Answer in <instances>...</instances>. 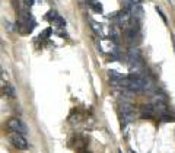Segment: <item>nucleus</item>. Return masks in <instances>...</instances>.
Here are the masks:
<instances>
[{
    "label": "nucleus",
    "mask_w": 175,
    "mask_h": 153,
    "mask_svg": "<svg viewBox=\"0 0 175 153\" xmlns=\"http://www.w3.org/2000/svg\"><path fill=\"white\" fill-rule=\"evenodd\" d=\"M120 111H121V114H123V118L127 121V123H130V121L134 118V108H133L131 104L123 102L121 105H120Z\"/></svg>",
    "instance_id": "7ed1b4c3"
},
{
    "label": "nucleus",
    "mask_w": 175,
    "mask_h": 153,
    "mask_svg": "<svg viewBox=\"0 0 175 153\" xmlns=\"http://www.w3.org/2000/svg\"><path fill=\"white\" fill-rule=\"evenodd\" d=\"M3 92H5V95H6L7 98H15V96H16L15 87L12 86V85H9V83H6V85L3 86Z\"/></svg>",
    "instance_id": "0eeeda50"
},
{
    "label": "nucleus",
    "mask_w": 175,
    "mask_h": 153,
    "mask_svg": "<svg viewBox=\"0 0 175 153\" xmlns=\"http://www.w3.org/2000/svg\"><path fill=\"white\" fill-rule=\"evenodd\" d=\"M130 13L133 16V19H137V20H141L143 19V15H145L140 5H134V6L130 7Z\"/></svg>",
    "instance_id": "20e7f679"
},
{
    "label": "nucleus",
    "mask_w": 175,
    "mask_h": 153,
    "mask_svg": "<svg viewBox=\"0 0 175 153\" xmlns=\"http://www.w3.org/2000/svg\"><path fill=\"white\" fill-rule=\"evenodd\" d=\"M50 34H51V29L48 28V29H45V31L42 32V35H40V38H41V40H45V38H48V37H50Z\"/></svg>",
    "instance_id": "ddd939ff"
},
{
    "label": "nucleus",
    "mask_w": 175,
    "mask_h": 153,
    "mask_svg": "<svg viewBox=\"0 0 175 153\" xmlns=\"http://www.w3.org/2000/svg\"><path fill=\"white\" fill-rule=\"evenodd\" d=\"M23 3H25V6H27V7H31L32 5H34V0H25Z\"/></svg>",
    "instance_id": "4468645a"
},
{
    "label": "nucleus",
    "mask_w": 175,
    "mask_h": 153,
    "mask_svg": "<svg viewBox=\"0 0 175 153\" xmlns=\"http://www.w3.org/2000/svg\"><path fill=\"white\" fill-rule=\"evenodd\" d=\"M5 27L7 28V31H12V25H10V23H9L7 20H6V22H5Z\"/></svg>",
    "instance_id": "2eb2a0df"
},
{
    "label": "nucleus",
    "mask_w": 175,
    "mask_h": 153,
    "mask_svg": "<svg viewBox=\"0 0 175 153\" xmlns=\"http://www.w3.org/2000/svg\"><path fill=\"white\" fill-rule=\"evenodd\" d=\"M91 22V27H92V29H94L96 34H102V25L101 23H98L96 20H94V19H91L89 20Z\"/></svg>",
    "instance_id": "6e6552de"
},
{
    "label": "nucleus",
    "mask_w": 175,
    "mask_h": 153,
    "mask_svg": "<svg viewBox=\"0 0 175 153\" xmlns=\"http://www.w3.org/2000/svg\"><path fill=\"white\" fill-rule=\"evenodd\" d=\"M51 22H53L54 27H59V28H61V27H64V25H66V20L63 19L61 16H55Z\"/></svg>",
    "instance_id": "1a4fd4ad"
},
{
    "label": "nucleus",
    "mask_w": 175,
    "mask_h": 153,
    "mask_svg": "<svg viewBox=\"0 0 175 153\" xmlns=\"http://www.w3.org/2000/svg\"><path fill=\"white\" fill-rule=\"evenodd\" d=\"M55 16H57V13H55L54 10H50V12H48L47 15H45V19H47V20H53L54 18H55Z\"/></svg>",
    "instance_id": "f8f14e48"
},
{
    "label": "nucleus",
    "mask_w": 175,
    "mask_h": 153,
    "mask_svg": "<svg viewBox=\"0 0 175 153\" xmlns=\"http://www.w3.org/2000/svg\"><path fill=\"white\" fill-rule=\"evenodd\" d=\"M88 5L91 6V9H94L96 13H102V5L99 0H88Z\"/></svg>",
    "instance_id": "423d86ee"
},
{
    "label": "nucleus",
    "mask_w": 175,
    "mask_h": 153,
    "mask_svg": "<svg viewBox=\"0 0 175 153\" xmlns=\"http://www.w3.org/2000/svg\"><path fill=\"white\" fill-rule=\"evenodd\" d=\"M6 127L10 130V131H16V133H20V134H27L28 133L27 126H25L19 118H10V120L6 123Z\"/></svg>",
    "instance_id": "f03ea898"
},
{
    "label": "nucleus",
    "mask_w": 175,
    "mask_h": 153,
    "mask_svg": "<svg viewBox=\"0 0 175 153\" xmlns=\"http://www.w3.org/2000/svg\"><path fill=\"white\" fill-rule=\"evenodd\" d=\"M108 74H109V79L111 80H120L123 79V76L118 72H115V70H108Z\"/></svg>",
    "instance_id": "9d476101"
},
{
    "label": "nucleus",
    "mask_w": 175,
    "mask_h": 153,
    "mask_svg": "<svg viewBox=\"0 0 175 153\" xmlns=\"http://www.w3.org/2000/svg\"><path fill=\"white\" fill-rule=\"evenodd\" d=\"M7 140L10 141V144L15 146L16 149H19V150H27L29 144H28L27 139L23 137V134L20 133H16V131H12V133L7 136Z\"/></svg>",
    "instance_id": "f257e3e1"
},
{
    "label": "nucleus",
    "mask_w": 175,
    "mask_h": 153,
    "mask_svg": "<svg viewBox=\"0 0 175 153\" xmlns=\"http://www.w3.org/2000/svg\"><path fill=\"white\" fill-rule=\"evenodd\" d=\"M155 9H156V12H158V15H159V16L162 18V20H163L165 23H168V20H166V16H165V13H163V12L161 10V7H158V6H156Z\"/></svg>",
    "instance_id": "9b49d317"
},
{
    "label": "nucleus",
    "mask_w": 175,
    "mask_h": 153,
    "mask_svg": "<svg viewBox=\"0 0 175 153\" xmlns=\"http://www.w3.org/2000/svg\"><path fill=\"white\" fill-rule=\"evenodd\" d=\"M155 108L153 105H143L141 107V117L143 118H152L155 115Z\"/></svg>",
    "instance_id": "39448f33"
}]
</instances>
